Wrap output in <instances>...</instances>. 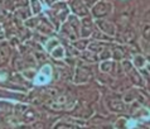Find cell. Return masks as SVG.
I'll return each instance as SVG.
<instances>
[{"label": "cell", "mask_w": 150, "mask_h": 129, "mask_svg": "<svg viewBox=\"0 0 150 129\" xmlns=\"http://www.w3.org/2000/svg\"><path fill=\"white\" fill-rule=\"evenodd\" d=\"M51 53H52V56L54 57V58H63L64 57V48L62 47V46L58 44Z\"/></svg>", "instance_id": "7a4b0ae2"}, {"label": "cell", "mask_w": 150, "mask_h": 129, "mask_svg": "<svg viewBox=\"0 0 150 129\" xmlns=\"http://www.w3.org/2000/svg\"><path fill=\"white\" fill-rule=\"evenodd\" d=\"M52 77V67L51 65H44L42 70L35 75L34 78V84L35 85H45L48 84L49 80Z\"/></svg>", "instance_id": "6da1fadb"}, {"label": "cell", "mask_w": 150, "mask_h": 129, "mask_svg": "<svg viewBox=\"0 0 150 129\" xmlns=\"http://www.w3.org/2000/svg\"><path fill=\"white\" fill-rule=\"evenodd\" d=\"M134 125H137V123L134 122V120H130V122L127 123V127H134Z\"/></svg>", "instance_id": "277c9868"}, {"label": "cell", "mask_w": 150, "mask_h": 129, "mask_svg": "<svg viewBox=\"0 0 150 129\" xmlns=\"http://www.w3.org/2000/svg\"><path fill=\"white\" fill-rule=\"evenodd\" d=\"M59 43H58V39H56V38H51L47 42V44H45V48H47V51L48 52H52L53 49L56 48V46H58Z\"/></svg>", "instance_id": "3957f363"}]
</instances>
